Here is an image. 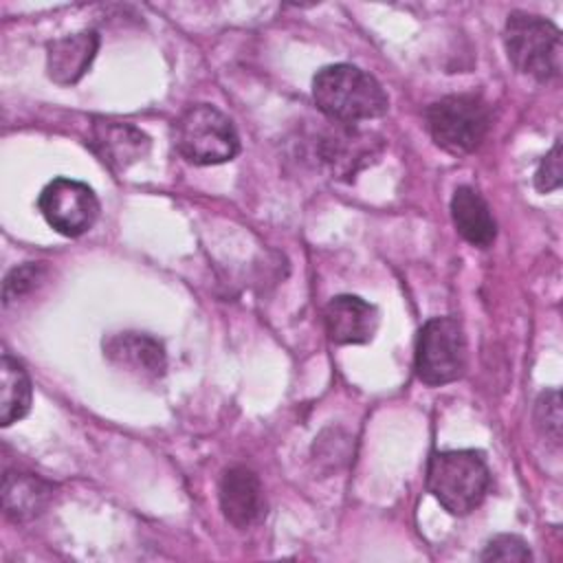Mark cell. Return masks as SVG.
I'll return each instance as SVG.
<instances>
[{"instance_id":"obj_17","label":"cell","mask_w":563,"mask_h":563,"mask_svg":"<svg viewBox=\"0 0 563 563\" xmlns=\"http://www.w3.org/2000/svg\"><path fill=\"white\" fill-rule=\"evenodd\" d=\"M46 268L40 262H26L22 266H15L2 284V299L4 306H11L13 301L22 299L24 295H29L33 288H37V284L44 279Z\"/></svg>"},{"instance_id":"obj_2","label":"cell","mask_w":563,"mask_h":563,"mask_svg":"<svg viewBox=\"0 0 563 563\" xmlns=\"http://www.w3.org/2000/svg\"><path fill=\"white\" fill-rule=\"evenodd\" d=\"M490 488V471L479 451H435L427 466V490L451 515L473 512Z\"/></svg>"},{"instance_id":"obj_12","label":"cell","mask_w":563,"mask_h":563,"mask_svg":"<svg viewBox=\"0 0 563 563\" xmlns=\"http://www.w3.org/2000/svg\"><path fill=\"white\" fill-rule=\"evenodd\" d=\"M99 51V35L95 31H79L53 40L46 46L48 77L59 86L77 84L90 68Z\"/></svg>"},{"instance_id":"obj_19","label":"cell","mask_w":563,"mask_h":563,"mask_svg":"<svg viewBox=\"0 0 563 563\" xmlns=\"http://www.w3.org/2000/svg\"><path fill=\"white\" fill-rule=\"evenodd\" d=\"M482 561H504V563H526L532 559L528 543L517 534H497L488 541L484 552L479 554Z\"/></svg>"},{"instance_id":"obj_5","label":"cell","mask_w":563,"mask_h":563,"mask_svg":"<svg viewBox=\"0 0 563 563\" xmlns=\"http://www.w3.org/2000/svg\"><path fill=\"white\" fill-rule=\"evenodd\" d=\"M427 128L449 154H468L490 130V108L475 95H449L427 108Z\"/></svg>"},{"instance_id":"obj_11","label":"cell","mask_w":563,"mask_h":563,"mask_svg":"<svg viewBox=\"0 0 563 563\" xmlns=\"http://www.w3.org/2000/svg\"><path fill=\"white\" fill-rule=\"evenodd\" d=\"M328 336L339 345H356L374 339L378 328V310L356 295H336L323 310Z\"/></svg>"},{"instance_id":"obj_3","label":"cell","mask_w":563,"mask_h":563,"mask_svg":"<svg viewBox=\"0 0 563 563\" xmlns=\"http://www.w3.org/2000/svg\"><path fill=\"white\" fill-rule=\"evenodd\" d=\"M504 44L510 64L537 81H550L561 75V31L554 22L526 13L512 11L504 26Z\"/></svg>"},{"instance_id":"obj_7","label":"cell","mask_w":563,"mask_h":563,"mask_svg":"<svg viewBox=\"0 0 563 563\" xmlns=\"http://www.w3.org/2000/svg\"><path fill=\"white\" fill-rule=\"evenodd\" d=\"M37 209L46 224L59 235L77 238L92 229L99 218V200L95 191L73 178H53L37 198Z\"/></svg>"},{"instance_id":"obj_1","label":"cell","mask_w":563,"mask_h":563,"mask_svg":"<svg viewBox=\"0 0 563 563\" xmlns=\"http://www.w3.org/2000/svg\"><path fill=\"white\" fill-rule=\"evenodd\" d=\"M312 99L328 119L345 125L378 119L389 108L383 86L352 64H332L317 70Z\"/></svg>"},{"instance_id":"obj_14","label":"cell","mask_w":563,"mask_h":563,"mask_svg":"<svg viewBox=\"0 0 563 563\" xmlns=\"http://www.w3.org/2000/svg\"><path fill=\"white\" fill-rule=\"evenodd\" d=\"M451 218L457 233L477 249L490 246L497 238V222L490 213L488 202L477 189L468 185H462L453 191Z\"/></svg>"},{"instance_id":"obj_16","label":"cell","mask_w":563,"mask_h":563,"mask_svg":"<svg viewBox=\"0 0 563 563\" xmlns=\"http://www.w3.org/2000/svg\"><path fill=\"white\" fill-rule=\"evenodd\" d=\"M31 378L24 365L9 352L0 361V424L9 427L22 420L31 409Z\"/></svg>"},{"instance_id":"obj_9","label":"cell","mask_w":563,"mask_h":563,"mask_svg":"<svg viewBox=\"0 0 563 563\" xmlns=\"http://www.w3.org/2000/svg\"><path fill=\"white\" fill-rule=\"evenodd\" d=\"M218 497L224 519L240 530L255 526L266 515L262 482L246 466H231L222 473Z\"/></svg>"},{"instance_id":"obj_15","label":"cell","mask_w":563,"mask_h":563,"mask_svg":"<svg viewBox=\"0 0 563 563\" xmlns=\"http://www.w3.org/2000/svg\"><path fill=\"white\" fill-rule=\"evenodd\" d=\"M53 497L48 482L33 473L7 471L2 479V508L13 521H29L42 515Z\"/></svg>"},{"instance_id":"obj_10","label":"cell","mask_w":563,"mask_h":563,"mask_svg":"<svg viewBox=\"0 0 563 563\" xmlns=\"http://www.w3.org/2000/svg\"><path fill=\"white\" fill-rule=\"evenodd\" d=\"M90 139L95 154L112 172H125L134 163L143 161L152 147L150 136L141 128L114 119H95Z\"/></svg>"},{"instance_id":"obj_18","label":"cell","mask_w":563,"mask_h":563,"mask_svg":"<svg viewBox=\"0 0 563 563\" xmlns=\"http://www.w3.org/2000/svg\"><path fill=\"white\" fill-rule=\"evenodd\" d=\"M534 424L550 442H561V398L556 389H548L539 396L534 407Z\"/></svg>"},{"instance_id":"obj_20","label":"cell","mask_w":563,"mask_h":563,"mask_svg":"<svg viewBox=\"0 0 563 563\" xmlns=\"http://www.w3.org/2000/svg\"><path fill=\"white\" fill-rule=\"evenodd\" d=\"M534 187L541 194H548L561 187V139H556L552 150L541 158L534 172Z\"/></svg>"},{"instance_id":"obj_4","label":"cell","mask_w":563,"mask_h":563,"mask_svg":"<svg viewBox=\"0 0 563 563\" xmlns=\"http://www.w3.org/2000/svg\"><path fill=\"white\" fill-rule=\"evenodd\" d=\"M174 147L194 165H220L240 152V139L227 114L196 103L174 121Z\"/></svg>"},{"instance_id":"obj_8","label":"cell","mask_w":563,"mask_h":563,"mask_svg":"<svg viewBox=\"0 0 563 563\" xmlns=\"http://www.w3.org/2000/svg\"><path fill=\"white\" fill-rule=\"evenodd\" d=\"M108 363L141 380H156L165 374L167 356L158 339L145 332H117L103 341Z\"/></svg>"},{"instance_id":"obj_13","label":"cell","mask_w":563,"mask_h":563,"mask_svg":"<svg viewBox=\"0 0 563 563\" xmlns=\"http://www.w3.org/2000/svg\"><path fill=\"white\" fill-rule=\"evenodd\" d=\"M317 156L336 176H354L374 156V141L369 134L352 130L345 123H336L319 141Z\"/></svg>"},{"instance_id":"obj_6","label":"cell","mask_w":563,"mask_h":563,"mask_svg":"<svg viewBox=\"0 0 563 563\" xmlns=\"http://www.w3.org/2000/svg\"><path fill=\"white\" fill-rule=\"evenodd\" d=\"M466 369V336L457 319H429L416 341V374L429 387L457 380Z\"/></svg>"}]
</instances>
